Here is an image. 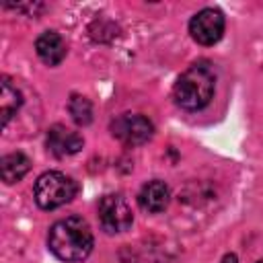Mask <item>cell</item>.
<instances>
[{
  "instance_id": "6da1fadb",
  "label": "cell",
  "mask_w": 263,
  "mask_h": 263,
  "mask_svg": "<svg viewBox=\"0 0 263 263\" xmlns=\"http://www.w3.org/2000/svg\"><path fill=\"white\" fill-rule=\"evenodd\" d=\"M92 245H95L92 230L88 222L80 216L62 218L49 228L47 247L62 261H68V263L84 261L90 255Z\"/></svg>"
},
{
  "instance_id": "7a4b0ae2",
  "label": "cell",
  "mask_w": 263,
  "mask_h": 263,
  "mask_svg": "<svg viewBox=\"0 0 263 263\" xmlns=\"http://www.w3.org/2000/svg\"><path fill=\"white\" fill-rule=\"evenodd\" d=\"M216 86V74L205 62H197L191 68H187L173 90L175 103L185 111H199L203 109L212 97Z\"/></svg>"
},
{
  "instance_id": "3957f363",
  "label": "cell",
  "mask_w": 263,
  "mask_h": 263,
  "mask_svg": "<svg viewBox=\"0 0 263 263\" xmlns=\"http://www.w3.org/2000/svg\"><path fill=\"white\" fill-rule=\"evenodd\" d=\"M78 191V185L72 177L60 173V171H47L35 181V201L43 210H55L68 201L74 199Z\"/></svg>"
},
{
  "instance_id": "277c9868",
  "label": "cell",
  "mask_w": 263,
  "mask_h": 263,
  "mask_svg": "<svg viewBox=\"0 0 263 263\" xmlns=\"http://www.w3.org/2000/svg\"><path fill=\"white\" fill-rule=\"evenodd\" d=\"M111 134L125 146H142L152 138L154 125L144 115L123 113L111 121Z\"/></svg>"
},
{
  "instance_id": "5b68a950",
  "label": "cell",
  "mask_w": 263,
  "mask_h": 263,
  "mask_svg": "<svg viewBox=\"0 0 263 263\" xmlns=\"http://www.w3.org/2000/svg\"><path fill=\"white\" fill-rule=\"evenodd\" d=\"M99 222L101 228L109 234L125 232L134 222L129 203L121 195H105L99 201Z\"/></svg>"
},
{
  "instance_id": "8992f818",
  "label": "cell",
  "mask_w": 263,
  "mask_h": 263,
  "mask_svg": "<svg viewBox=\"0 0 263 263\" xmlns=\"http://www.w3.org/2000/svg\"><path fill=\"white\" fill-rule=\"evenodd\" d=\"M189 33H191L193 41H197L199 45L218 43L224 33V14L218 8L199 10L189 23Z\"/></svg>"
},
{
  "instance_id": "52a82bcc",
  "label": "cell",
  "mask_w": 263,
  "mask_h": 263,
  "mask_svg": "<svg viewBox=\"0 0 263 263\" xmlns=\"http://www.w3.org/2000/svg\"><path fill=\"white\" fill-rule=\"evenodd\" d=\"M84 140L78 132L66 127V125H53L47 132V148L51 154H55L58 158H66L76 154L82 148Z\"/></svg>"
},
{
  "instance_id": "ba28073f",
  "label": "cell",
  "mask_w": 263,
  "mask_h": 263,
  "mask_svg": "<svg viewBox=\"0 0 263 263\" xmlns=\"http://www.w3.org/2000/svg\"><path fill=\"white\" fill-rule=\"evenodd\" d=\"M168 199H171V191L164 181H148L140 189V195H138L140 208L150 214H158V212L166 210Z\"/></svg>"
},
{
  "instance_id": "9c48e42d",
  "label": "cell",
  "mask_w": 263,
  "mask_h": 263,
  "mask_svg": "<svg viewBox=\"0 0 263 263\" xmlns=\"http://www.w3.org/2000/svg\"><path fill=\"white\" fill-rule=\"evenodd\" d=\"M35 51L41 58V62H45L47 66H58L66 58V43H64V39H62L60 33L45 31V33H41L37 37Z\"/></svg>"
},
{
  "instance_id": "30bf717a",
  "label": "cell",
  "mask_w": 263,
  "mask_h": 263,
  "mask_svg": "<svg viewBox=\"0 0 263 263\" xmlns=\"http://www.w3.org/2000/svg\"><path fill=\"white\" fill-rule=\"evenodd\" d=\"M29 166H31V162H29V158L23 152H10V154H6L2 158V162H0V171H2L4 183L10 185V183L21 181L29 173Z\"/></svg>"
},
{
  "instance_id": "8fae6325",
  "label": "cell",
  "mask_w": 263,
  "mask_h": 263,
  "mask_svg": "<svg viewBox=\"0 0 263 263\" xmlns=\"http://www.w3.org/2000/svg\"><path fill=\"white\" fill-rule=\"evenodd\" d=\"M21 105H23V95L16 90V86L10 84L8 78H2V86H0V115H2V125H6L10 121V117L18 111Z\"/></svg>"
},
{
  "instance_id": "7c38bea8",
  "label": "cell",
  "mask_w": 263,
  "mask_h": 263,
  "mask_svg": "<svg viewBox=\"0 0 263 263\" xmlns=\"http://www.w3.org/2000/svg\"><path fill=\"white\" fill-rule=\"evenodd\" d=\"M68 111H70L72 119L78 125H88L92 121V105H90V101L86 97L72 95V99L68 103Z\"/></svg>"
},
{
  "instance_id": "4fadbf2b",
  "label": "cell",
  "mask_w": 263,
  "mask_h": 263,
  "mask_svg": "<svg viewBox=\"0 0 263 263\" xmlns=\"http://www.w3.org/2000/svg\"><path fill=\"white\" fill-rule=\"evenodd\" d=\"M222 263H236V255H232V253H228L224 259H222Z\"/></svg>"
},
{
  "instance_id": "5bb4252c",
  "label": "cell",
  "mask_w": 263,
  "mask_h": 263,
  "mask_svg": "<svg viewBox=\"0 0 263 263\" xmlns=\"http://www.w3.org/2000/svg\"><path fill=\"white\" fill-rule=\"evenodd\" d=\"M259 263H263V261H259Z\"/></svg>"
}]
</instances>
